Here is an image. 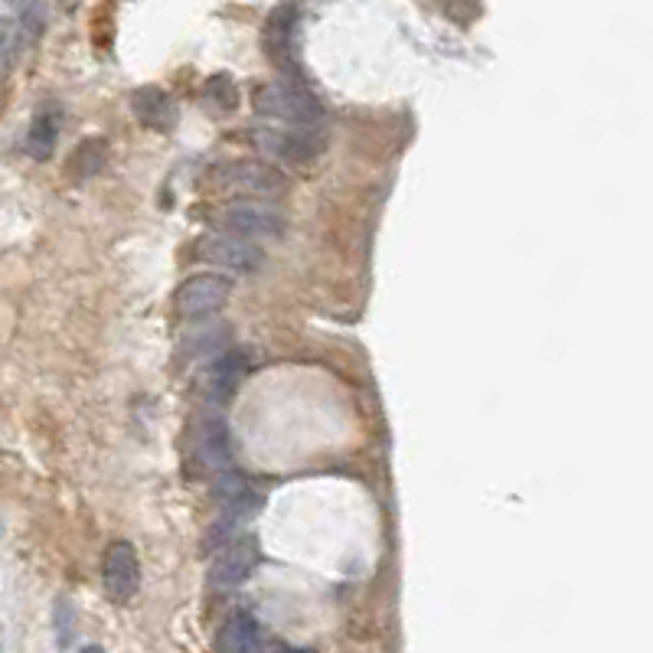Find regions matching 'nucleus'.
<instances>
[{
  "label": "nucleus",
  "mask_w": 653,
  "mask_h": 653,
  "mask_svg": "<svg viewBox=\"0 0 653 653\" xmlns=\"http://www.w3.org/2000/svg\"><path fill=\"white\" fill-rule=\"evenodd\" d=\"M255 108L262 115L285 121V125H294V128H314L317 121L324 118L320 98L311 89H304L298 79L271 82V85H265V89H258Z\"/></svg>",
  "instance_id": "f257e3e1"
},
{
  "label": "nucleus",
  "mask_w": 653,
  "mask_h": 653,
  "mask_svg": "<svg viewBox=\"0 0 653 653\" xmlns=\"http://www.w3.org/2000/svg\"><path fill=\"white\" fill-rule=\"evenodd\" d=\"M213 180L219 190L258 196V200H275L288 190V177L268 160H229L213 170Z\"/></svg>",
  "instance_id": "f03ea898"
},
{
  "label": "nucleus",
  "mask_w": 653,
  "mask_h": 653,
  "mask_svg": "<svg viewBox=\"0 0 653 653\" xmlns=\"http://www.w3.org/2000/svg\"><path fill=\"white\" fill-rule=\"evenodd\" d=\"M216 223L226 229V236H236V239H281L285 232V216L281 209L268 206V203H258V200H236V203H226L219 209Z\"/></svg>",
  "instance_id": "7ed1b4c3"
},
{
  "label": "nucleus",
  "mask_w": 653,
  "mask_h": 653,
  "mask_svg": "<svg viewBox=\"0 0 653 653\" xmlns=\"http://www.w3.org/2000/svg\"><path fill=\"white\" fill-rule=\"evenodd\" d=\"M193 258L196 262H206L213 268H226V271H239V275H252L265 265V252L255 249L252 242L226 236V232H209L200 236V242L193 245Z\"/></svg>",
  "instance_id": "20e7f679"
},
{
  "label": "nucleus",
  "mask_w": 653,
  "mask_h": 653,
  "mask_svg": "<svg viewBox=\"0 0 653 653\" xmlns=\"http://www.w3.org/2000/svg\"><path fill=\"white\" fill-rule=\"evenodd\" d=\"M252 144L262 151L265 157H281L288 164H307L314 160L320 151H324V134L317 128H288V131H278V128H258L252 131Z\"/></svg>",
  "instance_id": "39448f33"
},
{
  "label": "nucleus",
  "mask_w": 653,
  "mask_h": 653,
  "mask_svg": "<svg viewBox=\"0 0 653 653\" xmlns=\"http://www.w3.org/2000/svg\"><path fill=\"white\" fill-rule=\"evenodd\" d=\"M232 294V285L226 275H216V271H203V275L187 278L174 294V307L180 317H206L223 311L226 301Z\"/></svg>",
  "instance_id": "423d86ee"
},
{
  "label": "nucleus",
  "mask_w": 653,
  "mask_h": 653,
  "mask_svg": "<svg viewBox=\"0 0 653 653\" xmlns=\"http://www.w3.org/2000/svg\"><path fill=\"white\" fill-rule=\"evenodd\" d=\"M102 578H105V591L112 601H128L141 585V559L138 549L131 542L118 539L108 546L105 562H102Z\"/></svg>",
  "instance_id": "0eeeda50"
},
{
  "label": "nucleus",
  "mask_w": 653,
  "mask_h": 653,
  "mask_svg": "<svg viewBox=\"0 0 653 653\" xmlns=\"http://www.w3.org/2000/svg\"><path fill=\"white\" fill-rule=\"evenodd\" d=\"M245 376H249V356H245L242 350L223 353L213 366H209V373H206V383H203L206 399L229 402V399L239 392V386H242Z\"/></svg>",
  "instance_id": "6e6552de"
},
{
  "label": "nucleus",
  "mask_w": 653,
  "mask_h": 653,
  "mask_svg": "<svg viewBox=\"0 0 653 653\" xmlns=\"http://www.w3.org/2000/svg\"><path fill=\"white\" fill-rule=\"evenodd\" d=\"M131 112L141 121L144 128L151 131H174L177 125V105L164 89L157 85H144L131 95Z\"/></svg>",
  "instance_id": "1a4fd4ad"
},
{
  "label": "nucleus",
  "mask_w": 653,
  "mask_h": 653,
  "mask_svg": "<svg viewBox=\"0 0 653 653\" xmlns=\"http://www.w3.org/2000/svg\"><path fill=\"white\" fill-rule=\"evenodd\" d=\"M294 27H298V7H278L265 27V49L271 63L285 72H294Z\"/></svg>",
  "instance_id": "9d476101"
},
{
  "label": "nucleus",
  "mask_w": 653,
  "mask_h": 653,
  "mask_svg": "<svg viewBox=\"0 0 653 653\" xmlns=\"http://www.w3.org/2000/svg\"><path fill=\"white\" fill-rule=\"evenodd\" d=\"M216 653H262V627L249 611H236L219 624Z\"/></svg>",
  "instance_id": "9b49d317"
},
{
  "label": "nucleus",
  "mask_w": 653,
  "mask_h": 653,
  "mask_svg": "<svg viewBox=\"0 0 653 653\" xmlns=\"http://www.w3.org/2000/svg\"><path fill=\"white\" fill-rule=\"evenodd\" d=\"M255 565H258V552L252 542H236V546H229L223 556L213 562L209 582L216 588H236L255 572Z\"/></svg>",
  "instance_id": "f8f14e48"
},
{
  "label": "nucleus",
  "mask_w": 653,
  "mask_h": 653,
  "mask_svg": "<svg viewBox=\"0 0 653 653\" xmlns=\"http://www.w3.org/2000/svg\"><path fill=\"white\" fill-rule=\"evenodd\" d=\"M196 454L206 467H229L232 461V438L223 418H206L196 431Z\"/></svg>",
  "instance_id": "ddd939ff"
},
{
  "label": "nucleus",
  "mask_w": 653,
  "mask_h": 653,
  "mask_svg": "<svg viewBox=\"0 0 653 653\" xmlns=\"http://www.w3.org/2000/svg\"><path fill=\"white\" fill-rule=\"evenodd\" d=\"M59 125H63V115H59L56 105H46L36 112V118L30 121V131H27V154L33 160L53 157L56 141H59Z\"/></svg>",
  "instance_id": "4468645a"
},
{
  "label": "nucleus",
  "mask_w": 653,
  "mask_h": 653,
  "mask_svg": "<svg viewBox=\"0 0 653 653\" xmlns=\"http://www.w3.org/2000/svg\"><path fill=\"white\" fill-rule=\"evenodd\" d=\"M105 157H108V141L105 138H85L69 157V177L76 183H85L105 167Z\"/></svg>",
  "instance_id": "2eb2a0df"
},
{
  "label": "nucleus",
  "mask_w": 653,
  "mask_h": 653,
  "mask_svg": "<svg viewBox=\"0 0 653 653\" xmlns=\"http://www.w3.org/2000/svg\"><path fill=\"white\" fill-rule=\"evenodd\" d=\"M203 102L206 108H213L216 115H229L236 112L239 105V89L229 76H209L203 85Z\"/></svg>",
  "instance_id": "dca6fc26"
},
{
  "label": "nucleus",
  "mask_w": 653,
  "mask_h": 653,
  "mask_svg": "<svg viewBox=\"0 0 653 653\" xmlns=\"http://www.w3.org/2000/svg\"><path fill=\"white\" fill-rule=\"evenodd\" d=\"M72 608H69V601L66 598H59V605H56V627H59V644H69V631H72Z\"/></svg>",
  "instance_id": "f3484780"
},
{
  "label": "nucleus",
  "mask_w": 653,
  "mask_h": 653,
  "mask_svg": "<svg viewBox=\"0 0 653 653\" xmlns=\"http://www.w3.org/2000/svg\"><path fill=\"white\" fill-rule=\"evenodd\" d=\"M4 46H7V23L0 20V56H4Z\"/></svg>",
  "instance_id": "a211bd4d"
},
{
  "label": "nucleus",
  "mask_w": 653,
  "mask_h": 653,
  "mask_svg": "<svg viewBox=\"0 0 653 653\" xmlns=\"http://www.w3.org/2000/svg\"><path fill=\"white\" fill-rule=\"evenodd\" d=\"M79 653H105V650L102 647H82Z\"/></svg>",
  "instance_id": "6ab92c4d"
},
{
  "label": "nucleus",
  "mask_w": 653,
  "mask_h": 653,
  "mask_svg": "<svg viewBox=\"0 0 653 653\" xmlns=\"http://www.w3.org/2000/svg\"><path fill=\"white\" fill-rule=\"evenodd\" d=\"M278 653H304V650H278Z\"/></svg>",
  "instance_id": "aec40b11"
}]
</instances>
